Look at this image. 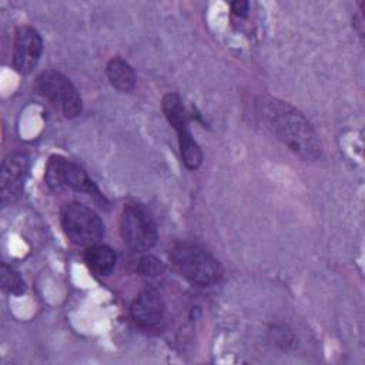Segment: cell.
<instances>
[{"label": "cell", "mask_w": 365, "mask_h": 365, "mask_svg": "<svg viewBox=\"0 0 365 365\" xmlns=\"http://www.w3.org/2000/svg\"><path fill=\"white\" fill-rule=\"evenodd\" d=\"M43 53V38L31 26L17 27L13 38L11 63L17 73H31L40 61Z\"/></svg>", "instance_id": "cell-8"}, {"label": "cell", "mask_w": 365, "mask_h": 365, "mask_svg": "<svg viewBox=\"0 0 365 365\" xmlns=\"http://www.w3.org/2000/svg\"><path fill=\"white\" fill-rule=\"evenodd\" d=\"M60 224L68 241L77 247L87 248L104 237V224L98 214L78 201H70L61 207Z\"/></svg>", "instance_id": "cell-4"}, {"label": "cell", "mask_w": 365, "mask_h": 365, "mask_svg": "<svg viewBox=\"0 0 365 365\" xmlns=\"http://www.w3.org/2000/svg\"><path fill=\"white\" fill-rule=\"evenodd\" d=\"M44 180L51 191L58 192L64 188H71L74 191L88 194L96 202L101 204V207L107 205L106 197L101 194L96 182L88 177L87 171L77 163L67 160L63 155H50L46 165Z\"/></svg>", "instance_id": "cell-3"}, {"label": "cell", "mask_w": 365, "mask_h": 365, "mask_svg": "<svg viewBox=\"0 0 365 365\" xmlns=\"http://www.w3.org/2000/svg\"><path fill=\"white\" fill-rule=\"evenodd\" d=\"M171 259L178 272L194 285L210 287L222 278L218 259L197 244L177 242L171 251Z\"/></svg>", "instance_id": "cell-2"}, {"label": "cell", "mask_w": 365, "mask_h": 365, "mask_svg": "<svg viewBox=\"0 0 365 365\" xmlns=\"http://www.w3.org/2000/svg\"><path fill=\"white\" fill-rule=\"evenodd\" d=\"M84 262L87 268L96 275L108 277L115 268L117 255L111 247L97 242L86 248Z\"/></svg>", "instance_id": "cell-10"}, {"label": "cell", "mask_w": 365, "mask_h": 365, "mask_svg": "<svg viewBox=\"0 0 365 365\" xmlns=\"http://www.w3.org/2000/svg\"><path fill=\"white\" fill-rule=\"evenodd\" d=\"M106 76L110 84L121 93H130L135 86V71L121 57H113L108 60L106 64Z\"/></svg>", "instance_id": "cell-11"}, {"label": "cell", "mask_w": 365, "mask_h": 365, "mask_svg": "<svg viewBox=\"0 0 365 365\" xmlns=\"http://www.w3.org/2000/svg\"><path fill=\"white\" fill-rule=\"evenodd\" d=\"M40 96L47 98L67 118L77 117L83 110L81 97L71 80L57 70L41 71L34 83Z\"/></svg>", "instance_id": "cell-6"}, {"label": "cell", "mask_w": 365, "mask_h": 365, "mask_svg": "<svg viewBox=\"0 0 365 365\" xmlns=\"http://www.w3.org/2000/svg\"><path fill=\"white\" fill-rule=\"evenodd\" d=\"M259 110L269 131L294 154L311 161L321 157V140L312 124L299 110L272 97L264 98L259 103Z\"/></svg>", "instance_id": "cell-1"}, {"label": "cell", "mask_w": 365, "mask_h": 365, "mask_svg": "<svg viewBox=\"0 0 365 365\" xmlns=\"http://www.w3.org/2000/svg\"><path fill=\"white\" fill-rule=\"evenodd\" d=\"M120 232L124 244L134 252L151 250L158 238L151 212L141 204H127L120 217Z\"/></svg>", "instance_id": "cell-5"}, {"label": "cell", "mask_w": 365, "mask_h": 365, "mask_svg": "<svg viewBox=\"0 0 365 365\" xmlns=\"http://www.w3.org/2000/svg\"><path fill=\"white\" fill-rule=\"evenodd\" d=\"M161 108L170 125L177 131V135L185 131H190L187 110L184 107V103L180 94L167 93L161 100Z\"/></svg>", "instance_id": "cell-12"}, {"label": "cell", "mask_w": 365, "mask_h": 365, "mask_svg": "<svg viewBox=\"0 0 365 365\" xmlns=\"http://www.w3.org/2000/svg\"><path fill=\"white\" fill-rule=\"evenodd\" d=\"M178 137V147H180V154L184 165L188 170H197L202 164L204 155L202 151L198 145V143L194 140L191 131L177 135Z\"/></svg>", "instance_id": "cell-13"}, {"label": "cell", "mask_w": 365, "mask_h": 365, "mask_svg": "<svg viewBox=\"0 0 365 365\" xmlns=\"http://www.w3.org/2000/svg\"><path fill=\"white\" fill-rule=\"evenodd\" d=\"M0 284L1 289L11 295H21L26 291V282L21 275L6 262L0 265Z\"/></svg>", "instance_id": "cell-14"}, {"label": "cell", "mask_w": 365, "mask_h": 365, "mask_svg": "<svg viewBox=\"0 0 365 365\" xmlns=\"http://www.w3.org/2000/svg\"><path fill=\"white\" fill-rule=\"evenodd\" d=\"M135 271L145 277H158L165 271V264L154 255H143L138 258Z\"/></svg>", "instance_id": "cell-15"}, {"label": "cell", "mask_w": 365, "mask_h": 365, "mask_svg": "<svg viewBox=\"0 0 365 365\" xmlns=\"http://www.w3.org/2000/svg\"><path fill=\"white\" fill-rule=\"evenodd\" d=\"M29 165V157L23 151H11L4 157L0 170V197L3 207L14 204L21 197Z\"/></svg>", "instance_id": "cell-7"}, {"label": "cell", "mask_w": 365, "mask_h": 365, "mask_svg": "<svg viewBox=\"0 0 365 365\" xmlns=\"http://www.w3.org/2000/svg\"><path fill=\"white\" fill-rule=\"evenodd\" d=\"M231 11H232L235 16L244 19V17L248 16L250 3L245 1V0H235V1L231 3Z\"/></svg>", "instance_id": "cell-16"}, {"label": "cell", "mask_w": 365, "mask_h": 365, "mask_svg": "<svg viewBox=\"0 0 365 365\" xmlns=\"http://www.w3.org/2000/svg\"><path fill=\"white\" fill-rule=\"evenodd\" d=\"M130 312L134 322L140 328L154 331L158 329L164 322L165 305L157 291L144 289L131 302Z\"/></svg>", "instance_id": "cell-9"}]
</instances>
